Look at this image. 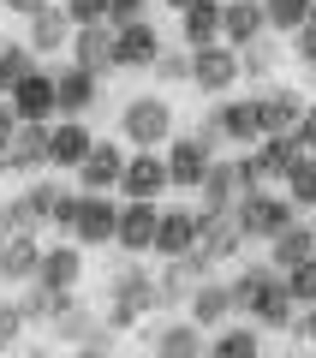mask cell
I'll return each instance as SVG.
<instances>
[{
    "label": "cell",
    "instance_id": "6da1fadb",
    "mask_svg": "<svg viewBox=\"0 0 316 358\" xmlns=\"http://www.w3.org/2000/svg\"><path fill=\"white\" fill-rule=\"evenodd\" d=\"M227 287H233V310H245L257 329L287 334L292 322H299V305H292V293H287V275H280L275 263H251V268H239Z\"/></svg>",
    "mask_w": 316,
    "mask_h": 358
},
{
    "label": "cell",
    "instance_id": "7a4b0ae2",
    "mask_svg": "<svg viewBox=\"0 0 316 358\" xmlns=\"http://www.w3.org/2000/svg\"><path fill=\"white\" fill-rule=\"evenodd\" d=\"M233 215H239V227H245V239H251V245H268L275 233H287L292 221H299V203H292L287 192L257 185V192H245L239 203H233Z\"/></svg>",
    "mask_w": 316,
    "mask_h": 358
},
{
    "label": "cell",
    "instance_id": "3957f363",
    "mask_svg": "<svg viewBox=\"0 0 316 358\" xmlns=\"http://www.w3.org/2000/svg\"><path fill=\"white\" fill-rule=\"evenodd\" d=\"M120 138L131 143V150H167L173 143V108H167V96H131L126 108H120Z\"/></svg>",
    "mask_w": 316,
    "mask_h": 358
},
{
    "label": "cell",
    "instance_id": "277c9868",
    "mask_svg": "<svg viewBox=\"0 0 316 358\" xmlns=\"http://www.w3.org/2000/svg\"><path fill=\"white\" fill-rule=\"evenodd\" d=\"M108 299H114V305H108V329H138V317L143 310H155L161 305V287H155V275L150 268H120L114 275V287H108Z\"/></svg>",
    "mask_w": 316,
    "mask_h": 358
},
{
    "label": "cell",
    "instance_id": "5b68a950",
    "mask_svg": "<svg viewBox=\"0 0 316 358\" xmlns=\"http://www.w3.org/2000/svg\"><path fill=\"white\" fill-rule=\"evenodd\" d=\"M203 138L215 143H239V150H257L263 143V126H257V102L251 96H221V108H209L203 120Z\"/></svg>",
    "mask_w": 316,
    "mask_h": 358
},
{
    "label": "cell",
    "instance_id": "8992f818",
    "mask_svg": "<svg viewBox=\"0 0 316 358\" xmlns=\"http://www.w3.org/2000/svg\"><path fill=\"white\" fill-rule=\"evenodd\" d=\"M245 78V66H239V48L233 42H209V48H191V84L203 90V96H227L233 84Z\"/></svg>",
    "mask_w": 316,
    "mask_h": 358
},
{
    "label": "cell",
    "instance_id": "52a82bcc",
    "mask_svg": "<svg viewBox=\"0 0 316 358\" xmlns=\"http://www.w3.org/2000/svg\"><path fill=\"white\" fill-rule=\"evenodd\" d=\"M209 162H215V143L203 138V131H191V138L173 131V143H167V179H173V192H197Z\"/></svg>",
    "mask_w": 316,
    "mask_h": 358
},
{
    "label": "cell",
    "instance_id": "ba28073f",
    "mask_svg": "<svg viewBox=\"0 0 316 358\" xmlns=\"http://www.w3.org/2000/svg\"><path fill=\"white\" fill-rule=\"evenodd\" d=\"M13 114L24 120V126H48V120H60V96H54V72L48 66H36V72H24L13 84Z\"/></svg>",
    "mask_w": 316,
    "mask_h": 358
},
{
    "label": "cell",
    "instance_id": "9c48e42d",
    "mask_svg": "<svg viewBox=\"0 0 316 358\" xmlns=\"http://www.w3.org/2000/svg\"><path fill=\"white\" fill-rule=\"evenodd\" d=\"M167 192H173V179H167V155H155V150L126 155V173H120V197H143V203H161Z\"/></svg>",
    "mask_w": 316,
    "mask_h": 358
},
{
    "label": "cell",
    "instance_id": "30bf717a",
    "mask_svg": "<svg viewBox=\"0 0 316 358\" xmlns=\"http://www.w3.org/2000/svg\"><path fill=\"white\" fill-rule=\"evenodd\" d=\"M251 102H257V126H263V138H268V131H299L310 96L292 90V84H268V90H257Z\"/></svg>",
    "mask_w": 316,
    "mask_h": 358
},
{
    "label": "cell",
    "instance_id": "8fae6325",
    "mask_svg": "<svg viewBox=\"0 0 316 358\" xmlns=\"http://www.w3.org/2000/svg\"><path fill=\"white\" fill-rule=\"evenodd\" d=\"M114 233H120V203H114V192H84L72 239L84 245V251H96V245H114Z\"/></svg>",
    "mask_w": 316,
    "mask_h": 358
},
{
    "label": "cell",
    "instance_id": "7c38bea8",
    "mask_svg": "<svg viewBox=\"0 0 316 358\" xmlns=\"http://www.w3.org/2000/svg\"><path fill=\"white\" fill-rule=\"evenodd\" d=\"M155 227H161V203H143V197H120V233L114 245L131 257L155 251Z\"/></svg>",
    "mask_w": 316,
    "mask_h": 358
},
{
    "label": "cell",
    "instance_id": "4fadbf2b",
    "mask_svg": "<svg viewBox=\"0 0 316 358\" xmlns=\"http://www.w3.org/2000/svg\"><path fill=\"white\" fill-rule=\"evenodd\" d=\"M161 48H167V42H161V30H155L150 18H138V24H120V30H114V66H120V72H150Z\"/></svg>",
    "mask_w": 316,
    "mask_h": 358
},
{
    "label": "cell",
    "instance_id": "5bb4252c",
    "mask_svg": "<svg viewBox=\"0 0 316 358\" xmlns=\"http://www.w3.org/2000/svg\"><path fill=\"white\" fill-rule=\"evenodd\" d=\"M54 96H60V120H84L89 108L101 102V78L84 72L78 60H66L60 72H54Z\"/></svg>",
    "mask_w": 316,
    "mask_h": 358
},
{
    "label": "cell",
    "instance_id": "9a60e30c",
    "mask_svg": "<svg viewBox=\"0 0 316 358\" xmlns=\"http://www.w3.org/2000/svg\"><path fill=\"white\" fill-rule=\"evenodd\" d=\"M72 30H78V24H72V13H66L60 0L24 18V42H30L36 60H42V54H66V48H72Z\"/></svg>",
    "mask_w": 316,
    "mask_h": 358
},
{
    "label": "cell",
    "instance_id": "2e32d148",
    "mask_svg": "<svg viewBox=\"0 0 316 358\" xmlns=\"http://www.w3.org/2000/svg\"><path fill=\"white\" fill-rule=\"evenodd\" d=\"M245 227H239V215H233V209H203L197 215V251H209L221 263V257H239L245 251Z\"/></svg>",
    "mask_w": 316,
    "mask_h": 358
},
{
    "label": "cell",
    "instance_id": "e0dca14e",
    "mask_svg": "<svg viewBox=\"0 0 316 358\" xmlns=\"http://www.w3.org/2000/svg\"><path fill=\"white\" fill-rule=\"evenodd\" d=\"M89 150H96V131H89L84 120H54V126H48V167L78 173Z\"/></svg>",
    "mask_w": 316,
    "mask_h": 358
},
{
    "label": "cell",
    "instance_id": "ac0fdd59",
    "mask_svg": "<svg viewBox=\"0 0 316 358\" xmlns=\"http://www.w3.org/2000/svg\"><path fill=\"white\" fill-rule=\"evenodd\" d=\"M78 275H84V245L78 239H60V245H42V268H36V287L48 293H72Z\"/></svg>",
    "mask_w": 316,
    "mask_h": 358
},
{
    "label": "cell",
    "instance_id": "d6986e66",
    "mask_svg": "<svg viewBox=\"0 0 316 358\" xmlns=\"http://www.w3.org/2000/svg\"><path fill=\"white\" fill-rule=\"evenodd\" d=\"M48 126H18L13 143L0 150V173H42L48 167Z\"/></svg>",
    "mask_w": 316,
    "mask_h": 358
},
{
    "label": "cell",
    "instance_id": "ffe728a7",
    "mask_svg": "<svg viewBox=\"0 0 316 358\" xmlns=\"http://www.w3.org/2000/svg\"><path fill=\"white\" fill-rule=\"evenodd\" d=\"M150 352L155 358H209V329H197L191 317L161 322V329L150 334Z\"/></svg>",
    "mask_w": 316,
    "mask_h": 358
},
{
    "label": "cell",
    "instance_id": "44dd1931",
    "mask_svg": "<svg viewBox=\"0 0 316 358\" xmlns=\"http://www.w3.org/2000/svg\"><path fill=\"white\" fill-rule=\"evenodd\" d=\"M66 54H72L84 72L108 78V72H114V24H78V30H72V48H66Z\"/></svg>",
    "mask_w": 316,
    "mask_h": 358
},
{
    "label": "cell",
    "instance_id": "7402d4cb",
    "mask_svg": "<svg viewBox=\"0 0 316 358\" xmlns=\"http://www.w3.org/2000/svg\"><path fill=\"white\" fill-rule=\"evenodd\" d=\"M185 317L197 322V329H209V334H215L221 322L233 317V287L221 281V275H209V281H197V287H191V305H185Z\"/></svg>",
    "mask_w": 316,
    "mask_h": 358
},
{
    "label": "cell",
    "instance_id": "603a6c76",
    "mask_svg": "<svg viewBox=\"0 0 316 358\" xmlns=\"http://www.w3.org/2000/svg\"><path fill=\"white\" fill-rule=\"evenodd\" d=\"M120 173H126V150L96 138V150L78 167V192H120Z\"/></svg>",
    "mask_w": 316,
    "mask_h": 358
},
{
    "label": "cell",
    "instance_id": "cb8c5ba5",
    "mask_svg": "<svg viewBox=\"0 0 316 358\" xmlns=\"http://www.w3.org/2000/svg\"><path fill=\"white\" fill-rule=\"evenodd\" d=\"M268 36V18H263V0H221V42L245 48V42Z\"/></svg>",
    "mask_w": 316,
    "mask_h": 358
},
{
    "label": "cell",
    "instance_id": "d4e9b609",
    "mask_svg": "<svg viewBox=\"0 0 316 358\" xmlns=\"http://www.w3.org/2000/svg\"><path fill=\"white\" fill-rule=\"evenodd\" d=\"M36 268H42V245H36V233H13V239L0 245V281L30 287V281H36Z\"/></svg>",
    "mask_w": 316,
    "mask_h": 358
},
{
    "label": "cell",
    "instance_id": "484cf974",
    "mask_svg": "<svg viewBox=\"0 0 316 358\" xmlns=\"http://www.w3.org/2000/svg\"><path fill=\"white\" fill-rule=\"evenodd\" d=\"M197 197H203V209H233V203L245 197V185H239V162L215 155V162H209V173H203V185H197Z\"/></svg>",
    "mask_w": 316,
    "mask_h": 358
},
{
    "label": "cell",
    "instance_id": "4316f807",
    "mask_svg": "<svg viewBox=\"0 0 316 358\" xmlns=\"http://www.w3.org/2000/svg\"><path fill=\"white\" fill-rule=\"evenodd\" d=\"M197 251V215L191 209H161V227H155V257H185Z\"/></svg>",
    "mask_w": 316,
    "mask_h": 358
},
{
    "label": "cell",
    "instance_id": "83f0119b",
    "mask_svg": "<svg viewBox=\"0 0 316 358\" xmlns=\"http://www.w3.org/2000/svg\"><path fill=\"white\" fill-rule=\"evenodd\" d=\"M304 155H310V150L299 143V131H268V138L257 143V162H263V173H268V179H287L292 167L304 162Z\"/></svg>",
    "mask_w": 316,
    "mask_h": 358
},
{
    "label": "cell",
    "instance_id": "f1b7e54d",
    "mask_svg": "<svg viewBox=\"0 0 316 358\" xmlns=\"http://www.w3.org/2000/svg\"><path fill=\"white\" fill-rule=\"evenodd\" d=\"M179 36H185V48L221 42V0H191L185 13H179Z\"/></svg>",
    "mask_w": 316,
    "mask_h": 358
},
{
    "label": "cell",
    "instance_id": "f546056e",
    "mask_svg": "<svg viewBox=\"0 0 316 358\" xmlns=\"http://www.w3.org/2000/svg\"><path fill=\"white\" fill-rule=\"evenodd\" d=\"M209 358H263V329H257V322H239V329L221 322V329L209 334Z\"/></svg>",
    "mask_w": 316,
    "mask_h": 358
},
{
    "label": "cell",
    "instance_id": "4dcf8cb0",
    "mask_svg": "<svg viewBox=\"0 0 316 358\" xmlns=\"http://www.w3.org/2000/svg\"><path fill=\"white\" fill-rule=\"evenodd\" d=\"M310 251H316V227H310V221H292L287 233H275V239H268V263H275V268L304 263Z\"/></svg>",
    "mask_w": 316,
    "mask_h": 358
},
{
    "label": "cell",
    "instance_id": "1f68e13d",
    "mask_svg": "<svg viewBox=\"0 0 316 358\" xmlns=\"http://www.w3.org/2000/svg\"><path fill=\"white\" fill-rule=\"evenodd\" d=\"M54 334H60V341H84V346H108V322H96L89 317V310H78V305H66L60 317L48 322Z\"/></svg>",
    "mask_w": 316,
    "mask_h": 358
},
{
    "label": "cell",
    "instance_id": "d6a6232c",
    "mask_svg": "<svg viewBox=\"0 0 316 358\" xmlns=\"http://www.w3.org/2000/svg\"><path fill=\"white\" fill-rule=\"evenodd\" d=\"M155 287H161V310H173V305H191V287H197V275H191L185 257H167L161 275H155Z\"/></svg>",
    "mask_w": 316,
    "mask_h": 358
},
{
    "label": "cell",
    "instance_id": "836d02e7",
    "mask_svg": "<svg viewBox=\"0 0 316 358\" xmlns=\"http://www.w3.org/2000/svg\"><path fill=\"white\" fill-rule=\"evenodd\" d=\"M60 197H66V185H60V179H30V192H18V203H24L30 227L54 221V203H60Z\"/></svg>",
    "mask_w": 316,
    "mask_h": 358
},
{
    "label": "cell",
    "instance_id": "e575fe53",
    "mask_svg": "<svg viewBox=\"0 0 316 358\" xmlns=\"http://www.w3.org/2000/svg\"><path fill=\"white\" fill-rule=\"evenodd\" d=\"M316 13V0H263V18H268V36H292L304 18Z\"/></svg>",
    "mask_w": 316,
    "mask_h": 358
},
{
    "label": "cell",
    "instance_id": "d590c367",
    "mask_svg": "<svg viewBox=\"0 0 316 358\" xmlns=\"http://www.w3.org/2000/svg\"><path fill=\"white\" fill-rule=\"evenodd\" d=\"M24 72H36L30 42H0V96H13V84H18Z\"/></svg>",
    "mask_w": 316,
    "mask_h": 358
},
{
    "label": "cell",
    "instance_id": "8d00e7d4",
    "mask_svg": "<svg viewBox=\"0 0 316 358\" xmlns=\"http://www.w3.org/2000/svg\"><path fill=\"white\" fill-rule=\"evenodd\" d=\"M280 185H287V197L299 203V215H304V209H316V155H304V162L292 167Z\"/></svg>",
    "mask_w": 316,
    "mask_h": 358
},
{
    "label": "cell",
    "instance_id": "74e56055",
    "mask_svg": "<svg viewBox=\"0 0 316 358\" xmlns=\"http://www.w3.org/2000/svg\"><path fill=\"white\" fill-rule=\"evenodd\" d=\"M280 275H287V293H292V305H316V251L304 257V263L280 268Z\"/></svg>",
    "mask_w": 316,
    "mask_h": 358
},
{
    "label": "cell",
    "instance_id": "f35d334b",
    "mask_svg": "<svg viewBox=\"0 0 316 358\" xmlns=\"http://www.w3.org/2000/svg\"><path fill=\"white\" fill-rule=\"evenodd\" d=\"M150 72L161 78V84H191V48H161Z\"/></svg>",
    "mask_w": 316,
    "mask_h": 358
},
{
    "label": "cell",
    "instance_id": "ab89813d",
    "mask_svg": "<svg viewBox=\"0 0 316 358\" xmlns=\"http://www.w3.org/2000/svg\"><path fill=\"white\" fill-rule=\"evenodd\" d=\"M24 329H30V317L18 310V299H0V352H13L24 341Z\"/></svg>",
    "mask_w": 316,
    "mask_h": 358
},
{
    "label": "cell",
    "instance_id": "60d3db41",
    "mask_svg": "<svg viewBox=\"0 0 316 358\" xmlns=\"http://www.w3.org/2000/svg\"><path fill=\"white\" fill-rule=\"evenodd\" d=\"M239 66H245V78H263L268 66H275V48H268V36L245 42V48H239Z\"/></svg>",
    "mask_w": 316,
    "mask_h": 358
},
{
    "label": "cell",
    "instance_id": "b9f144b4",
    "mask_svg": "<svg viewBox=\"0 0 316 358\" xmlns=\"http://www.w3.org/2000/svg\"><path fill=\"white\" fill-rule=\"evenodd\" d=\"M292 48H299V60H304V72H310V78H316V13H310V18H304V24H299V30H292Z\"/></svg>",
    "mask_w": 316,
    "mask_h": 358
},
{
    "label": "cell",
    "instance_id": "7bdbcfd3",
    "mask_svg": "<svg viewBox=\"0 0 316 358\" xmlns=\"http://www.w3.org/2000/svg\"><path fill=\"white\" fill-rule=\"evenodd\" d=\"M72 24H108V0H60Z\"/></svg>",
    "mask_w": 316,
    "mask_h": 358
},
{
    "label": "cell",
    "instance_id": "ee69618b",
    "mask_svg": "<svg viewBox=\"0 0 316 358\" xmlns=\"http://www.w3.org/2000/svg\"><path fill=\"white\" fill-rule=\"evenodd\" d=\"M138 18H150V0H108V24H138Z\"/></svg>",
    "mask_w": 316,
    "mask_h": 358
},
{
    "label": "cell",
    "instance_id": "f6af8a7d",
    "mask_svg": "<svg viewBox=\"0 0 316 358\" xmlns=\"http://www.w3.org/2000/svg\"><path fill=\"white\" fill-rule=\"evenodd\" d=\"M78 203H84V192H66L60 203H54V227H60L66 239H72V227H78Z\"/></svg>",
    "mask_w": 316,
    "mask_h": 358
},
{
    "label": "cell",
    "instance_id": "bcb514c9",
    "mask_svg": "<svg viewBox=\"0 0 316 358\" xmlns=\"http://www.w3.org/2000/svg\"><path fill=\"white\" fill-rule=\"evenodd\" d=\"M24 126V120L13 114V102H6V96H0V150H6V143H13V131Z\"/></svg>",
    "mask_w": 316,
    "mask_h": 358
},
{
    "label": "cell",
    "instance_id": "7dc6e473",
    "mask_svg": "<svg viewBox=\"0 0 316 358\" xmlns=\"http://www.w3.org/2000/svg\"><path fill=\"white\" fill-rule=\"evenodd\" d=\"M299 143H304V150L316 155V102L304 108V120H299Z\"/></svg>",
    "mask_w": 316,
    "mask_h": 358
},
{
    "label": "cell",
    "instance_id": "c3c4849f",
    "mask_svg": "<svg viewBox=\"0 0 316 358\" xmlns=\"http://www.w3.org/2000/svg\"><path fill=\"white\" fill-rule=\"evenodd\" d=\"M292 334H299V341H310V346H316V305H304V317L292 322Z\"/></svg>",
    "mask_w": 316,
    "mask_h": 358
},
{
    "label": "cell",
    "instance_id": "681fc988",
    "mask_svg": "<svg viewBox=\"0 0 316 358\" xmlns=\"http://www.w3.org/2000/svg\"><path fill=\"white\" fill-rule=\"evenodd\" d=\"M0 6H6L13 18H30V13H42V6H54V0H0Z\"/></svg>",
    "mask_w": 316,
    "mask_h": 358
},
{
    "label": "cell",
    "instance_id": "f907efd6",
    "mask_svg": "<svg viewBox=\"0 0 316 358\" xmlns=\"http://www.w3.org/2000/svg\"><path fill=\"white\" fill-rule=\"evenodd\" d=\"M78 358H108V352H101V346H78Z\"/></svg>",
    "mask_w": 316,
    "mask_h": 358
},
{
    "label": "cell",
    "instance_id": "816d5d0a",
    "mask_svg": "<svg viewBox=\"0 0 316 358\" xmlns=\"http://www.w3.org/2000/svg\"><path fill=\"white\" fill-rule=\"evenodd\" d=\"M161 6H173V13H185V6H191V0H161Z\"/></svg>",
    "mask_w": 316,
    "mask_h": 358
},
{
    "label": "cell",
    "instance_id": "f5cc1de1",
    "mask_svg": "<svg viewBox=\"0 0 316 358\" xmlns=\"http://www.w3.org/2000/svg\"><path fill=\"white\" fill-rule=\"evenodd\" d=\"M292 358H304V352H292Z\"/></svg>",
    "mask_w": 316,
    "mask_h": 358
},
{
    "label": "cell",
    "instance_id": "db71d44e",
    "mask_svg": "<svg viewBox=\"0 0 316 358\" xmlns=\"http://www.w3.org/2000/svg\"><path fill=\"white\" fill-rule=\"evenodd\" d=\"M310 227H316V221H310Z\"/></svg>",
    "mask_w": 316,
    "mask_h": 358
},
{
    "label": "cell",
    "instance_id": "11a10c76",
    "mask_svg": "<svg viewBox=\"0 0 316 358\" xmlns=\"http://www.w3.org/2000/svg\"><path fill=\"white\" fill-rule=\"evenodd\" d=\"M0 42H6V36H0Z\"/></svg>",
    "mask_w": 316,
    "mask_h": 358
},
{
    "label": "cell",
    "instance_id": "9f6ffc18",
    "mask_svg": "<svg viewBox=\"0 0 316 358\" xmlns=\"http://www.w3.org/2000/svg\"><path fill=\"white\" fill-rule=\"evenodd\" d=\"M0 287H6V281H0Z\"/></svg>",
    "mask_w": 316,
    "mask_h": 358
}]
</instances>
